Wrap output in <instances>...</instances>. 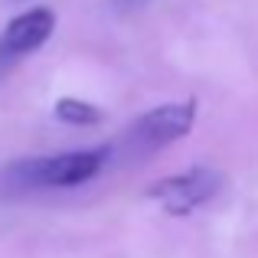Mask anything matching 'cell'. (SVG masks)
I'll return each mask as SVG.
<instances>
[{
	"instance_id": "5",
	"label": "cell",
	"mask_w": 258,
	"mask_h": 258,
	"mask_svg": "<svg viewBox=\"0 0 258 258\" xmlns=\"http://www.w3.org/2000/svg\"><path fill=\"white\" fill-rule=\"evenodd\" d=\"M52 114H56L59 121H66V124H76V127H92L101 121V111L95 105H88L82 98H59L56 105H52Z\"/></svg>"
},
{
	"instance_id": "1",
	"label": "cell",
	"mask_w": 258,
	"mask_h": 258,
	"mask_svg": "<svg viewBox=\"0 0 258 258\" xmlns=\"http://www.w3.org/2000/svg\"><path fill=\"white\" fill-rule=\"evenodd\" d=\"M108 151L105 147H88V151H69V154H49V157L20 160L10 167V180L17 186H79L88 183L105 167Z\"/></svg>"
},
{
	"instance_id": "2",
	"label": "cell",
	"mask_w": 258,
	"mask_h": 258,
	"mask_svg": "<svg viewBox=\"0 0 258 258\" xmlns=\"http://www.w3.org/2000/svg\"><path fill=\"white\" fill-rule=\"evenodd\" d=\"M196 124V105L193 101H170L144 111L127 131V147L138 154H151L173 141L186 138Z\"/></svg>"
},
{
	"instance_id": "4",
	"label": "cell",
	"mask_w": 258,
	"mask_h": 258,
	"mask_svg": "<svg viewBox=\"0 0 258 258\" xmlns=\"http://www.w3.org/2000/svg\"><path fill=\"white\" fill-rule=\"evenodd\" d=\"M56 30V13L36 7V10H26L20 17H13L7 23L4 36H0V52L4 56H26V52H36L46 39Z\"/></svg>"
},
{
	"instance_id": "3",
	"label": "cell",
	"mask_w": 258,
	"mask_h": 258,
	"mask_svg": "<svg viewBox=\"0 0 258 258\" xmlns=\"http://www.w3.org/2000/svg\"><path fill=\"white\" fill-rule=\"evenodd\" d=\"M222 186V173L209 170V167H193L186 173H173L167 180H157L147 189V200L160 203L170 216H186L196 206L209 203Z\"/></svg>"
}]
</instances>
